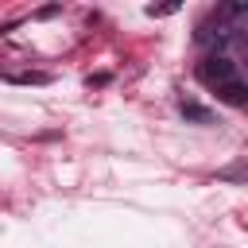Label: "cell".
Masks as SVG:
<instances>
[{
  "label": "cell",
  "instance_id": "cell-4",
  "mask_svg": "<svg viewBox=\"0 0 248 248\" xmlns=\"http://www.w3.org/2000/svg\"><path fill=\"white\" fill-rule=\"evenodd\" d=\"M8 81H16V85H46L50 74H39V70H31V74H8Z\"/></svg>",
  "mask_w": 248,
  "mask_h": 248
},
{
  "label": "cell",
  "instance_id": "cell-3",
  "mask_svg": "<svg viewBox=\"0 0 248 248\" xmlns=\"http://www.w3.org/2000/svg\"><path fill=\"white\" fill-rule=\"evenodd\" d=\"M217 97H221V101H229V105H244V101H248V85L229 81V85H221V89H217Z\"/></svg>",
  "mask_w": 248,
  "mask_h": 248
},
{
  "label": "cell",
  "instance_id": "cell-1",
  "mask_svg": "<svg viewBox=\"0 0 248 248\" xmlns=\"http://www.w3.org/2000/svg\"><path fill=\"white\" fill-rule=\"evenodd\" d=\"M198 78H202L205 85L221 89V85L236 81V66H232V58H229V54H209V58H202V62H198Z\"/></svg>",
  "mask_w": 248,
  "mask_h": 248
},
{
  "label": "cell",
  "instance_id": "cell-5",
  "mask_svg": "<svg viewBox=\"0 0 248 248\" xmlns=\"http://www.w3.org/2000/svg\"><path fill=\"white\" fill-rule=\"evenodd\" d=\"M221 182H240V178H248V163H236V167H225L221 174H217Z\"/></svg>",
  "mask_w": 248,
  "mask_h": 248
},
{
  "label": "cell",
  "instance_id": "cell-2",
  "mask_svg": "<svg viewBox=\"0 0 248 248\" xmlns=\"http://www.w3.org/2000/svg\"><path fill=\"white\" fill-rule=\"evenodd\" d=\"M178 108H182V116L194 120V124H213V112H209L205 105H198V101H182Z\"/></svg>",
  "mask_w": 248,
  "mask_h": 248
}]
</instances>
